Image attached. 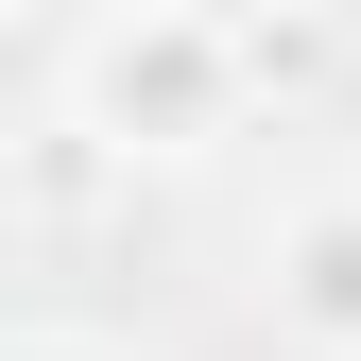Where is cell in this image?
Instances as JSON below:
<instances>
[{"instance_id": "obj_7", "label": "cell", "mask_w": 361, "mask_h": 361, "mask_svg": "<svg viewBox=\"0 0 361 361\" xmlns=\"http://www.w3.org/2000/svg\"><path fill=\"white\" fill-rule=\"evenodd\" d=\"M104 18H172V0H104Z\"/></svg>"}, {"instance_id": "obj_5", "label": "cell", "mask_w": 361, "mask_h": 361, "mask_svg": "<svg viewBox=\"0 0 361 361\" xmlns=\"http://www.w3.org/2000/svg\"><path fill=\"white\" fill-rule=\"evenodd\" d=\"M18 361H138V344H86V327H35Z\"/></svg>"}, {"instance_id": "obj_2", "label": "cell", "mask_w": 361, "mask_h": 361, "mask_svg": "<svg viewBox=\"0 0 361 361\" xmlns=\"http://www.w3.org/2000/svg\"><path fill=\"white\" fill-rule=\"evenodd\" d=\"M258 293H276V327H293L310 361H361V190L293 207L276 241H258Z\"/></svg>"}, {"instance_id": "obj_1", "label": "cell", "mask_w": 361, "mask_h": 361, "mask_svg": "<svg viewBox=\"0 0 361 361\" xmlns=\"http://www.w3.org/2000/svg\"><path fill=\"white\" fill-rule=\"evenodd\" d=\"M241 104H258V52H241V18H224V0L104 18V35H86V69H69V121H86L121 172H138V155H207Z\"/></svg>"}, {"instance_id": "obj_4", "label": "cell", "mask_w": 361, "mask_h": 361, "mask_svg": "<svg viewBox=\"0 0 361 361\" xmlns=\"http://www.w3.org/2000/svg\"><path fill=\"white\" fill-rule=\"evenodd\" d=\"M241 52H258V86H310V69H327V35H310V18H241Z\"/></svg>"}, {"instance_id": "obj_3", "label": "cell", "mask_w": 361, "mask_h": 361, "mask_svg": "<svg viewBox=\"0 0 361 361\" xmlns=\"http://www.w3.org/2000/svg\"><path fill=\"white\" fill-rule=\"evenodd\" d=\"M104 172H121V155H104V138H86V121L52 104V121H35V138H18V207H35V224H69L86 190H104Z\"/></svg>"}, {"instance_id": "obj_6", "label": "cell", "mask_w": 361, "mask_h": 361, "mask_svg": "<svg viewBox=\"0 0 361 361\" xmlns=\"http://www.w3.org/2000/svg\"><path fill=\"white\" fill-rule=\"evenodd\" d=\"M0 18H18V35H35V52H52V35H69V18H86V0H0Z\"/></svg>"}]
</instances>
